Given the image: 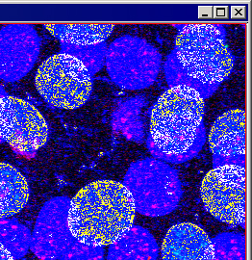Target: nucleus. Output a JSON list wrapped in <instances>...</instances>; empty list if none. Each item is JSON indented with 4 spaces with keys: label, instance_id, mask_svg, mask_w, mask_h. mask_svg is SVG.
<instances>
[{
    "label": "nucleus",
    "instance_id": "ddd939ff",
    "mask_svg": "<svg viewBox=\"0 0 252 260\" xmlns=\"http://www.w3.org/2000/svg\"><path fill=\"white\" fill-rule=\"evenodd\" d=\"M157 242L150 231L132 225L122 238L109 246L107 260H157Z\"/></svg>",
    "mask_w": 252,
    "mask_h": 260
},
{
    "label": "nucleus",
    "instance_id": "9b49d317",
    "mask_svg": "<svg viewBox=\"0 0 252 260\" xmlns=\"http://www.w3.org/2000/svg\"><path fill=\"white\" fill-rule=\"evenodd\" d=\"M162 260H214L212 239L196 224L177 223L165 236Z\"/></svg>",
    "mask_w": 252,
    "mask_h": 260
},
{
    "label": "nucleus",
    "instance_id": "0eeeda50",
    "mask_svg": "<svg viewBox=\"0 0 252 260\" xmlns=\"http://www.w3.org/2000/svg\"><path fill=\"white\" fill-rule=\"evenodd\" d=\"M245 190V168L223 165L208 172L200 186V196L206 210L217 220L244 228Z\"/></svg>",
    "mask_w": 252,
    "mask_h": 260
},
{
    "label": "nucleus",
    "instance_id": "aec40b11",
    "mask_svg": "<svg viewBox=\"0 0 252 260\" xmlns=\"http://www.w3.org/2000/svg\"><path fill=\"white\" fill-rule=\"evenodd\" d=\"M0 260H15L13 255L1 243H0Z\"/></svg>",
    "mask_w": 252,
    "mask_h": 260
},
{
    "label": "nucleus",
    "instance_id": "dca6fc26",
    "mask_svg": "<svg viewBox=\"0 0 252 260\" xmlns=\"http://www.w3.org/2000/svg\"><path fill=\"white\" fill-rule=\"evenodd\" d=\"M0 243L11 252L13 257H23L30 249L31 233L28 229L12 220H0Z\"/></svg>",
    "mask_w": 252,
    "mask_h": 260
},
{
    "label": "nucleus",
    "instance_id": "39448f33",
    "mask_svg": "<svg viewBox=\"0 0 252 260\" xmlns=\"http://www.w3.org/2000/svg\"><path fill=\"white\" fill-rule=\"evenodd\" d=\"M35 84L47 103L62 109L81 107L93 91V80L87 66L66 52L47 59L38 70Z\"/></svg>",
    "mask_w": 252,
    "mask_h": 260
},
{
    "label": "nucleus",
    "instance_id": "4468645a",
    "mask_svg": "<svg viewBox=\"0 0 252 260\" xmlns=\"http://www.w3.org/2000/svg\"><path fill=\"white\" fill-rule=\"evenodd\" d=\"M29 200L27 180L18 169L0 163V220L21 211Z\"/></svg>",
    "mask_w": 252,
    "mask_h": 260
},
{
    "label": "nucleus",
    "instance_id": "1a4fd4ad",
    "mask_svg": "<svg viewBox=\"0 0 252 260\" xmlns=\"http://www.w3.org/2000/svg\"><path fill=\"white\" fill-rule=\"evenodd\" d=\"M70 201L59 197L47 202L38 216L30 249L41 260H58L76 241L68 226Z\"/></svg>",
    "mask_w": 252,
    "mask_h": 260
},
{
    "label": "nucleus",
    "instance_id": "f8f14e48",
    "mask_svg": "<svg viewBox=\"0 0 252 260\" xmlns=\"http://www.w3.org/2000/svg\"><path fill=\"white\" fill-rule=\"evenodd\" d=\"M209 146L214 163L224 159L223 165H232L231 159L245 155V113L235 109L218 118L209 133ZM222 165V166H223Z\"/></svg>",
    "mask_w": 252,
    "mask_h": 260
},
{
    "label": "nucleus",
    "instance_id": "f3484780",
    "mask_svg": "<svg viewBox=\"0 0 252 260\" xmlns=\"http://www.w3.org/2000/svg\"><path fill=\"white\" fill-rule=\"evenodd\" d=\"M142 100L136 98L124 103L116 113L117 127L122 130L127 139L141 142L143 137L142 121L140 118V110Z\"/></svg>",
    "mask_w": 252,
    "mask_h": 260
},
{
    "label": "nucleus",
    "instance_id": "f03ea898",
    "mask_svg": "<svg viewBox=\"0 0 252 260\" xmlns=\"http://www.w3.org/2000/svg\"><path fill=\"white\" fill-rule=\"evenodd\" d=\"M135 215L132 198L122 183L97 180L83 187L70 201L67 221L77 241L103 248L130 230Z\"/></svg>",
    "mask_w": 252,
    "mask_h": 260
},
{
    "label": "nucleus",
    "instance_id": "6e6552de",
    "mask_svg": "<svg viewBox=\"0 0 252 260\" xmlns=\"http://www.w3.org/2000/svg\"><path fill=\"white\" fill-rule=\"evenodd\" d=\"M0 138L21 155H32L48 139L47 121L37 108L21 99L0 98Z\"/></svg>",
    "mask_w": 252,
    "mask_h": 260
},
{
    "label": "nucleus",
    "instance_id": "a211bd4d",
    "mask_svg": "<svg viewBox=\"0 0 252 260\" xmlns=\"http://www.w3.org/2000/svg\"><path fill=\"white\" fill-rule=\"evenodd\" d=\"M214 260H245V236L243 233H223L212 239Z\"/></svg>",
    "mask_w": 252,
    "mask_h": 260
},
{
    "label": "nucleus",
    "instance_id": "6ab92c4d",
    "mask_svg": "<svg viewBox=\"0 0 252 260\" xmlns=\"http://www.w3.org/2000/svg\"><path fill=\"white\" fill-rule=\"evenodd\" d=\"M58 260H104V249L76 240Z\"/></svg>",
    "mask_w": 252,
    "mask_h": 260
},
{
    "label": "nucleus",
    "instance_id": "7ed1b4c3",
    "mask_svg": "<svg viewBox=\"0 0 252 260\" xmlns=\"http://www.w3.org/2000/svg\"><path fill=\"white\" fill-rule=\"evenodd\" d=\"M174 54L184 73L201 84L219 85L233 69V54L221 24L183 25L175 39Z\"/></svg>",
    "mask_w": 252,
    "mask_h": 260
},
{
    "label": "nucleus",
    "instance_id": "2eb2a0df",
    "mask_svg": "<svg viewBox=\"0 0 252 260\" xmlns=\"http://www.w3.org/2000/svg\"><path fill=\"white\" fill-rule=\"evenodd\" d=\"M52 36L62 43L76 47H92L103 43L111 35L114 24H46Z\"/></svg>",
    "mask_w": 252,
    "mask_h": 260
},
{
    "label": "nucleus",
    "instance_id": "9d476101",
    "mask_svg": "<svg viewBox=\"0 0 252 260\" xmlns=\"http://www.w3.org/2000/svg\"><path fill=\"white\" fill-rule=\"evenodd\" d=\"M41 41L29 24H9L0 31V78L19 80L28 74L40 53Z\"/></svg>",
    "mask_w": 252,
    "mask_h": 260
},
{
    "label": "nucleus",
    "instance_id": "f257e3e1",
    "mask_svg": "<svg viewBox=\"0 0 252 260\" xmlns=\"http://www.w3.org/2000/svg\"><path fill=\"white\" fill-rule=\"evenodd\" d=\"M204 100L196 89L177 85L159 98L150 116L149 148L153 156L170 163L194 157L204 144L200 125Z\"/></svg>",
    "mask_w": 252,
    "mask_h": 260
},
{
    "label": "nucleus",
    "instance_id": "423d86ee",
    "mask_svg": "<svg viewBox=\"0 0 252 260\" xmlns=\"http://www.w3.org/2000/svg\"><path fill=\"white\" fill-rule=\"evenodd\" d=\"M107 72L122 89L141 90L154 83L161 55L140 38L124 36L114 41L106 52Z\"/></svg>",
    "mask_w": 252,
    "mask_h": 260
},
{
    "label": "nucleus",
    "instance_id": "20e7f679",
    "mask_svg": "<svg viewBox=\"0 0 252 260\" xmlns=\"http://www.w3.org/2000/svg\"><path fill=\"white\" fill-rule=\"evenodd\" d=\"M123 185L129 192L136 212L147 217H161L171 213L182 197L177 172L153 158L132 163Z\"/></svg>",
    "mask_w": 252,
    "mask_h": 260
}]
</instances>
